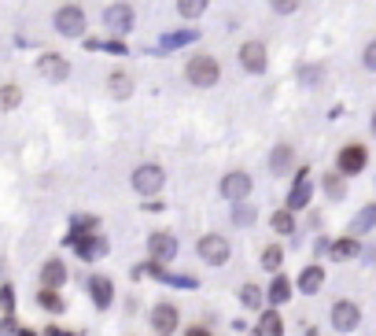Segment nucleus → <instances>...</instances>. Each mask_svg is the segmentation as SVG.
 Wrapping results in <instances>:
<instances>
[{
    "mask_svg": "<svg viewBox=\"0 0 376 336\" xmlns=\"http://www.w3.org/2000/svg\"><path fill=\"white\" fill-rule=\"evenodd\" d=\"M185 78L192 81L195 89H210V86H218V78H221V67H218V59L214 56H192L188 63H185Z\"/></svg>",
    "mask_w": 376,
    "mask_h": 336,
    "instance_id": "nucleus-1",
    "label": "nucleus"
},
{
    "mask_svg": "<svg viewBox=\"0 0 376 336\" xmlns=\"http://www.w3.org/2000/svg\"><path fill=\"white\" fill-rule=\"evenodd\" d=\"M56 30L63 34V37H85V26H88V19H85V8L81 4H63V8H56Z\"/></svg>",
    "mask_w": 376,
    "mask_h": 336,
    "instance_id": "nucleus-2",
    "label": "nucleus"
},
{
    "mask_svg": "<svg viewBox=\"0 0 376 336\" xmlns=\"http://www.w3.org/2000/svg\"><path fill=\"white\" fill-rule=\"evenodd\" d=\"M163 185H166V170L159 163H141L137 170H133V188H137L141 196H155Z\"/></svg>",
    "mask_w": 376,
    "mask_h": 336,
    "instance_id": "nucleus-3",
    "label": "nucleus"
},
{
    "mask_svg": "<svg viewBox=\"0 0 376 336\" xmlns=\"http://www.w3.org/2000/svg\"><path fill=\"white\" fill-rule=\"evenodd\" d=\"M66 244H74L78 259H85V263H96V259H103L107 251H111V244L100 233H71V237H66Z\"/></svg>",
    "mask_w": 376,
    "mask_h": 336,
    "instance_id": "nucleus-4",
    "label": "nucleus"
},
{
    "mask_svg": "<svg viewBox=\"0 0 376 336\" xmlns=\"http://www.w3.org/2000/svg\"><path fill=\"white\" fill-rule=\"evenodd\" d=\"M195 251H199V259H203L207 266H225L233 248H229V240L221 237V233H207V237H199Z\"/></svg>",
    "mask_w": 376,
    "mask_h": 336,
    "instance_id": "nucleus-5",
    "label": "nucleus"
},
{
    "mask_svg": "<svg viewBox=\"0 0 376 336\" xmlns=\"http://www.w3.org/2000/svg\"><path fill=\"white\" fill-rule=\"evenodd\" d=\"M365 163H369V152H365V144H347V148L336 156V166H340V174H343V178H354V174H362V170H365Z\"/></svg>",
    "mask_w": 376,
    "mask_h": 336,
    "instance_id": "nucleus-6",
    "label": "nucleus"
},
{
    "mask_svg": "<svg viewBox=\"0 0 376 336\" xmlns=\"http://www.w3.org/2000/svg\"><path fill=\"white\" fill-rule=\"evenodd\" d=\"M177 322H181V310H177L173 303H155L151 307V329L159 336H173Z\"/></svg>",
    "mask_w": 376,
    "mask_h": 336,
    "instance_id": "nucleus-7",
    "label": "nucleus"
},
{
    "mask_svg": "<svg viewBox=\"0 0 376 336\" xmlns=\"http://www.w3.org/2000/svg\"><path fill=\"white\" fill-rule=\"evenodd\" d=\"M148 255L155 259V263H173L177 259V237L173 233H151L148 237Z\"/></svg>",
    "mask_w": 376,
    "mask_h": 336,
    "instance_id": "nucleus-8",
    "label": "nucleus"
},
{
    "mask_svg": "<svg viewBox=\"0 0 376 336\" xmlns=\"http://www.w3.org/2000/svg\"><path fill=\"white\" fill-rule=\"evenodd\" d=\"M265 63H270V59H265V45H262V41H243V45H240V67L248 74H262Z\"/></svg>",
    "mask_w": 376,
    "mask_h": 336,
    "instance_id": "nucleus-9",
    "label": "nucleus"
},
{
    "mask_svg": "<svg viewBox=\"0 0 376 336\" xmlns=\"http://www.w3.org/2000/svg\"><path fill=\"white\" fill-rule=\"evenodd\" d=\"M37 74L44 81H66V78H71V63H66L63 56H56V52H44L37 59Z\"/></svg>",
    "mask_w": 376,
    "mask_h": 336,
    "instance_id": "nucleus-10",
    "label": "nucleus"
},
{
    "mask_svg": "<svg viewBox=\"0 0 376 336\" xmlns=\"http://www.w3.org/2000/svg\"><path fill=\"white\" fill-rule=\"evenodd\" d=\"M358 322H362V310H358V303H350V300L332 303V325H336L340 332L358 329Z\"/></svg>",
    "mask_w": 376,
    "mask_h": 336,
    "instance_id": "nucleus-11",
    "label": "nucleus"
},
{
    "mask_svg": "<svg viewBox=\"0 0 376 336\" xmlns=\"http://www.w3.org/2000/svg\"><path fill=\"white\" fill-rule=\"evenodd\" d=\"M221 196H225V200H233V203L248 200V196H251V178L243 174V170L225 174V178H221Z\"/></svg>",
    "mask_w": 376,
    "mask_h": 336,
    "instance_id": "nucleus-12",
    "label": "nucleus"
},
{
    "mask_svg": "<svg viewBox=\"0 0 376 336\" xmlns=\"http://www.w3.org/2000/svg\"><path fill=\"white\" fill-rule=\"evenodd\" d=\"M310 196H314V185H310V170L303 166V170L295 174L292 193H288V211H303V207L310 203Z\"/></svg>",
    "mask_w": 376,
    "mask_h": 336,
    "instance_id": "nucleus-13",
    "label": "nucleus"
},
{
    "mask_svg": "<svg viewBox=\"0 0 376 336\" xmlns=\"http://www.w3.org/2000/svg\"><path fill=\"white\" fill-rule=\"evenodd\" d=\"M103 23L111 34H129L133 30V8L129 4H111L103 8Z\"/></svg>",
    "mask_w": 376,
    "mask_h": 336,
    "instance_id": "nucleus-14",
    "label": "nucleus"
},
{
    "mask_svg": "<svg viewBox=\"0 0 376 336\" xmlns=\"http://www.w3.org/2000/svg\"><path fill=\"white\" fill-rule=\"evenodd\" d=\"M88 296H93V303H96V310H107L111 307V300H115V285H111V278H88Z\"/></svg>",
    "mask_w": 376,
    "mask_h": 336,
    "instance_id": "nucleus-15",
    "label": "nucleus"
},
{
    "mask_svg": "<svg viewBox=\"0 0 376 336\" xmlns=\"http://www.w3.org/2000/svg\"><path fill=\"white\" fill-rule=\"evenodd\" d=\"M63 281H66L63 259H49V263L41 266V288H63Z\"/></svg>",
    "mask_w": 376,
    "mask_h": 336,
    "instance_id": "nucleus-16",
    "label": "nucleus"
},
{
    "mask_svg": "<svg viewBox=\"0 0 376 336\" xmlns=\"http://www.w3.org/2000/svg\"><path fill=\"white\" fill-rule=\"evenodd\" d=\"M321 285H325V270L321 266H306L299 274V292H306V296H317Z\"/></svg>",
    "mask_w": 376,
    "mask_h": 336,
    "instance_id": "nucleus-17",
    "label": "nucleus"
},
{
    "mask_svg": "<svg viewBox=\"0 0 376 336\" xmlns=\"http://www.w3.org/2000/svg\"><path fill=\"white\" fill-rule=\"evenodd\" d=\"M292 163H295L292 144H277L273 156H270V170H273V174H288V170H292Z\"/></svg>",
    "mask_w": 376,
    "mask_h": 336,
    "instance_id": "nucleus-18",
    "label": "nucleus"
},
{
    "mask_svg": "<svg viewBox=\"0 0 376 336\" xmlns=\"http://www.w3.org/2000/svg\"><path fill=\"white\" fill-rule=\"evenodd\" d=\"M265 296H270V303H273V307L288 303V300H292V281H288L284 274H277V278H273V285L265 288Z\"/></svg>",
    "mask_w": 376,
    "mask_h": 336,
    "instance_id": "nucleus-19",
    "label": "nucleus"
},
{
    "mask_svg": "<svg viewBox=\"0 0 376 336\" xmlns=\"http://www.w3.org/2000/svg\"><path fill=\"white\" fill-rule=\"evenodd\" d=\"M19 103H22V89L15 81H4V86H0V111H15Z\"/></svg>",
    "mask_w": 376,
    "mask_h": 336,
    "instance_id": "nucleus-20",
    "label": "nucleus"
},
{
    "mask_svg": "<svg viewBox=\"0 0 376 336\" xmlns=\"http://www.w3.org/2000/svg\"><path fill=\"white\" fill-rule=\"evenodd\" d=\"M37 303L44 307V310H49V314H63V296H59V288H41L37 292Z\"/></svg>",
    "mask_w": 376,
    "mask_h": 336,
    "instance_id": "nucleus-21",
    "label": "nucleus"
},
{
    "mask_svg": "<svg viewBox=\"0 0 376 336\" xmlns=\"http://www.w3.org/2000/svg\"><path fill=\"white\" fill-rule=\"evenodd\" d=\"M258 332H262V336H284V322H280V314H277V310H262Z\"/></svg>",
    "mask_w": 376,
    "mask_h": 336,
    "instance_id": "nucleus-22",
    "label": "nucleus"
},
{
    "mask_svg": "<svg viewBox=\"0 0 376 336\" xmlns=\"http://www.w3.org/2000/svg\"><path fill=\"white\" fill-rule=\"evenodd\" d=\"M376 225V203H369L365 211H358V218L350 222V233L358 237V233H369V229Z\"/></svg>",
    "mask_w": 376,
    "mask_h": 336,
    "instance_id": "nucleus-23",
    "label": "nucleus"
},
{
    "mask_svg": "<svg viewBox=\"0 0 376 336\" xmlns=\"http://www.w3.org/2000/svg\"><path fill=\"white\" fill-rule=\"evenodd\" d=\"M270 225H273V233H280V237H288L295 229V211H273V218H270Z\"/></svg>",
    "mask_w": 376,
    "mask_h": 336,
    "instance_id": "nucleus-24",
    "label": "nucleus"
},
{
    "mask_svg": "<svg viewBox=\"0 0 376 336\" xmlns=\"http://www.w3.org/2000/svg\"><path fill=\"white\" fill-rule=\"evenodd\" d=\"M328 251H332V259H354L362 248H358V240H354V237H343L336 244H328Z\"/></svg>",
    "mask_w": 376,
    "mask_h": 336,
    "instance_id": "nucleus-25",
    "label": "nucleus"
},
{
    "mask_svg": "<svg viewBox=\"0 0 376 336\" xmlns=\"http://www.w3.org/2000/svg\"><path fill=\"white\" fill-rule=\"evenodd\" d=\"M280 263H284V251H280V244H265V248H262V270H270V274H277V270H280Z\"/></svg>",
    "mask_w": 376,
    "mask_h": 336,
    "instance_id": "nucleus-26",
    "label": "nucleus"
},
{
    "mask_svg": "<svg viewBox=\"0 0 376 336\" xmlns=\"http://www.w3.org/2000/svg\"><path fill=\"white\" fill-rule=\"evenodd\" d=\"M107 81H111V93H115L118 100H126V96L133 93V78H129L126 71H115V74H111Z\"/></svg>",
    "mask_w": 376,
    "mask_h": 336,
    "instance_id": "nucleus-27",
    "label": "nucleus"
},
{
    "mask_svg": "<svg viewBox=\"0 0 376 336\" xmlns=\"http://www.w3.org/2000/svg\"><path fill=\"white\" fill-rule=\"evenodd\" d=\"M207 4H210V0H177V15H181V19H199L207 11Z\"/></svg>",
    "mask_w": 376,
    "mask_h": 336,
    "instance_id": "nucleus-28",
    "label": "nucleus"
},
{
    "mask_svg": "<svg viewBox=\"0 0 376 336\" xmlns=\"http://www.w3.org/2000/svg\"><path fill=\"white\" fill-rule=\"evenodd\" d=\"M240 303L251 307V310H262V288L258 285H243L240 288Z\"/></svg>",
    "mask_w": 376,
    "mask_h": 336,
    "instance_id": "nucleus-29",
    "label": "nucleus"
},
{
    "mask_svg": "<svg viewBox=\"0 0 376 336\" xmlns=\"http://www.w3.org/2000/svg\"><path fill=\"white\" fill-rule=\"evenodd\" d=\"M233 222H236V225H251V222H255V207H248V200L233 203Z\"/></svg>",
    "mask_w": 376,
    "mask_h": 336,
    "instance_id": "nucleus-30",
    "label": "nucleus"
},
{
    "mask_svg": "<svg viewBox=\"0 0 376 336\" xmlns=\"http://www.w3.org/2000/svg\"><path fill=\"white\" fill-rule=\"evenodd\" d=\"M195 41V30H181V34H166L163 37V49H181V45H192Z\"/></svg>",
    "mask_w": 376,
    "mask_h": 336,
    "instance_id": "nucleus-31",
    "label": "nucleus"
},
{
    "mask_svg": "<svg viewBox=\"0 0 376 336\" xmlns=\"http://www.w3.org/2000/svg\"><path fill=\"white\" fill-rule=\"evenodd\" d=\"M325 193H328L332 200H343V193H347L343 174H328V178H325Z\"/></svg>",
    "mask_w": 376,
    "mask_h": 336,
    "instance_id": "nucleus-32",
    "label": "nucleus"
},
{
    "mask_svg": "<svg viewBox=\"0 0 376 336\" xmlns=\"http://www.w3.org/2000/svg\"><path fill=\"white\" fill-rule=\"evenodd\" d=\"M96 225H100L96 215H78L74 218V233H96Z\"/></svg>",
    "mask_w": 376,
    "mask_h": 336,
    "instance_id": "nucleus-33",
    "label": "nucleus"
},
{
    "mask_svg": "<svg viewBox=\"0 0 376 336\" xmlns=\"http://www.w3.org/2000/svg\"><path fill=\"white\" fill-rule=\"evenodd\" d=\"M166 285H173V288H185V292L199 288V285H195V278H185V274H166Z\"/></svg>",
    "mask_w": 376,
    "mask_h": 336,
    "instance_id": "nucleus-34",
    "label": "nucleus"
},
{
    "mask_svg": "<svg viewBox=\"0 0 376 336\" xmlns=\"http://www.w3.org/2000/svg\"><path fill=\"white\" fill-rule=\"evenodd\" d=\"M299 4H303V0H270V8L277 15H292V11H299Z\"/></svg>",
    "mask_w": 376,
    "mask_h": 336,
    "instance_id": "nucleus-35",
    "label": "nucleus"
},
{
    "mask_svg": "<svg viewBox=\"0 0 376 336\" xmlns=\"http://www.w3.org/2000/svg\"><path fill=\"white\" fill-rule=\"evenodd\" d=\"M362 63H365V71H376V41H369V45H365Z\"/></svg>",
    "mask_w": 376,
    "mask_h": 336,
    "instance_id": "nucleus-36",
    "label": "nucleus"
},
{
    "mask_svg": "<svg viewBox=\"0 0 376 336\" xmlns=\"http://www.w3.org/2000/svg\"><path fill=\"white\" fill-rule=\"evenodd\" d=\"M314 78H321L317 67H303V81H306V86H314Z\"/></svg>",
    "mask_w": 376,
    "mask_h": 336,
    "instance_id": "nucleus-37",
    "label": "nucleus"
},
{
    "mask_svg": "<svg viewBox=\"0 0 376 336\" xmlns=\"http://www.w3.org/2000/svg\"><path fill=\"white\" fill-rule=\"evenodd\" d=\"M185 336H214V332H210V329H207V325H192V329H188V332H185Z\"/></svg>",
    "mask_w": 376,
    "mask_h": 336,
    "instance_id": "nucleus-38",
    "label": "nucleus"
},
{
    "mask_svg": "<svg viewBox=\"0 0 376 336\" xmlns=\"http://www.w3.org/2000/svg\"><path fill=\"white\" fill-rule=\"evenodd\" d=\"M44 336H71V332H63V329H56V325H52V329L44 332Z\"/></svg>",
    "mask_w": 376,
    "mask_h": 336,
    "instance_id": "nucleus-39",
    "label": "nucleus"
},
{
    "mask_svg": "<svg viewBox=\"0 0 376 336\" xmlns=\"http://www.w3.org/2000/svg\"><path fill=\"white\" fill-rule=\"evenodd\" d=\"M19 336H37V332H30V329H19Z\"/></svg>",
    "mask_w": 376,
    "mask_h": 336,
    "instance_id": "nucleus-40",
    "label": "nucleus"
},
{
    "mask_svg": "<svg viewBox=\"0 0 376 336\" xmlns=\"http://www.w3.org/2000/svg\"><path fill=\"white\" fill-rule=\"evenodd\" d=\"M372 133H376V111H372Z\"/></svg>",
    "mask_w": 376,
    "mask_h": 336,
    "instance_id": "nucleus-41",
    "label": "nucleus"
},
{
    "mask_svg": "<svg viewBox=\"0 0 376 336\" xmlns=\"http://www.w3.org/2000/svg\"><path fill=\"white\" fill-rule=\"evenodd\" d=\"M251 336H262V332H258V329H255V332H251Z\"/></svg>",
    "mask_w": 376,
    "mask_h": 336,
    "instance_id": "nucleus-42",
    "label": "nucleus"
}]
</instances>
